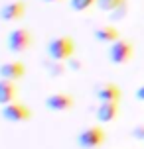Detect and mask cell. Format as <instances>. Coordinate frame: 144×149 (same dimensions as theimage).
<instances>
[{
  "instance_id": "7",
  "label": "cell",
  "mask_w": 144,
  "mask_h": 149,
  "mask_svg": "<svg viewBox=\"0 0 144 149\" xmlns=\"http://www.w3.org/2000/svg\"><path fill=\"white\" fill-rule=\"evenodd\" d=\"M95 96L97 100L103 104V102H119L121 100V86L116 82H99L95 86Z\"/></svg>"
},
{
  "instance_id": "8",
  "label": "cell",
  "mask_w": 144,
  "mask_h": 149,
  "mask_svg": "<svg viewBox=\"0 0 144 149\" xmlns=\"http://www.w3.org/2000/svg\"><path fill=\"white\" fill-rule=\"evenodd\" d=\"M26 16V2L24 0H12L0 8V20L2 22H18Z\"/></svg>"
},
{
  "instance_id": "12",
  "label": "cell",
  "mask_w": 144,
  "mask_h": 149,
  "mask_svg": "<svg viewBox=\"0 0 144 149\" xmlns=\"http://www.w3.org/2000/svg\"><path fill=\"white\" fill-rule=\"evenodd\" d=\"M116 116H119V102H103L97 108V120L103 124L113 122Z\"/></svg>"
},
{
  "instance_id": "15",
  "label": "cell",
  "mask_w": 144,
  "mask_h": 149,
  "mask_svg": "<svg viewBox=\"0 0 144 149\" xmlns=\"http://www.w3.org/2000/svg\"><path fill=\"white\" fill-rule=\"evenodd\" d=\"M95 4H97V0H69V6L73 12H85Z\"/></svg>"
},
{
  "instance_id": "11",
  "label": "cell",
  "mask_w": 144,
  "mask_h": 149,
  "mask_svg": "<svg viewBox=\"0 0 144 149\" xmlns=\"http://www.w3.org/2000/svg\"><path fill=\"white\" fill-rule=\"evenodd\" d=\"M93 37L101 43H114V41L121 39V33L114 26H99L97 30L93 31Z\"/></svg>"
},
{
  "instance_id": "13",
  "label": "cell",
  "mask_w": 144,
  "mask_h": 149,
  "mask_svg": "<svg viewBox=\"0 0 144 149\" xmlns=\"http://www.w3.org/2000/svg\"><path fill=\"white\" fill-rule=\"evenodd\" d=\"M46 67V71H47V74L52 77V79H57V77H63V74L67 73V65H63L61 61H53V59H49L44 65Z\"/></svg>"
},
{
  "instance_id": "10",
  "label": "cell",
  "mask_w": 144,
  "mask_h": 149,
  "mask_svg": "<svg viewBox=\"0 0 144 149\" xmlns=\"http://www.w3.org/2000/svg\"><path fill=\"white\" fill-rule=\"evenodd\" d=\"M16 98H18V86H16V82L0 79V106L12 104V102H16Z\"/></svg>"
},
{
  "instance_id": "3",
  "label": "cell",
  "mask_w": 144,
  "mask_h": 149,
  "mask_svg": "<svg viewBox=\"0 0 144 149\" xmlns=\"http://www.w3.org/2000/svg\"><path fill=\"white\" fill-rule=\"evenodd\" d=\"M32 45H34V36L26 28H16L6 37V47H8V51H12V53H24V51H28Z\"/></svg>"
},
{
  "instance_id": "6",
  "label": "cell",
  "mask_w": 144,
  "mask_h": 149,
  "mask_svg": "<svg viewBox=\"0 0 144 149\" xmlns=\"http://www.w3.org/2000/svg\"><path fill=\"white\" fill-rule=\"evenodd\" d=\"M46 108L52 112H67L75 106V100L69 92H55V94H49L46 98Z\"/></svg>"
},
{
  "instance_id": "4",
  "label": "cell",
  "mask_w": 144,
  "mask_h": 149,
  "mask_svg": "<svg viewBox=\"0 0 144 149\" xmlns=\"http://www.w3.org/2000/svg\"><path fill=\"white\" fill-rule=\"evenodd\" d=\"M107 139V134L101 126H89L77 135V145L81 149H97Z\"/></svg>"
},
{
  "instance_id": "5",
  "label": "cell",
  "mask_w": 144,
  "mask_h": 149,
  "mask_svg": "<svg viewBox=\"0 0 144 149\" xmlns=\"http://www.w3.org/2000/svg\"><path fill=\"white\" fill-rule=\"evenodd\" d=\"M0 114H2V118L6 122H12V124H22V122H26V120H30L34 116L32 110L22 102H12V104L4 106Z\"/></svg>"
},
{
  "instance_id": "2",
  "label": "cell",
  "mask_w": 144,
  "mask_h": 149,
  "mask_svg": "<svg viewBox=\"0 0 144 149\" xmlns=\"http://www.w3.org/2000/svg\"><path fill=\"white\" fill-rule=\"evenodd\" d=\"M134 55V45L130 39H119L114 43L109 45V51H107V57L113 65H126Z\"/></svg>"
},
{
  "instance_id": "19",
  "label": "cell",
  "mask_w": 144,
  "mask_h": 149,
  "mask_svg": "<svg viewBox=\"0 0 144 149\" xmlns=\"http://www.w3.org/2000/svg\"><path fill=\"white\" fill-rule=\"evenodd\" d=\"M134 96H136V100H144V84L136 88V92H134Z\"/></svg>"
},
{
  "instance_id": "1",
  "label": "cell",
  "mask_w": 144,
  "mask_h": 149,
  "mask_svg": "<svg viewBox=\"0 0 144 149\" xmlns=\"http://www.w3.org/2000/svg\"><path fill=\"white\" fill-rule=\"evenodd\" d=\"M73 53H75V39L71 36H57L49 39V43H47V55L53 61L63 63V61L71 59Z\"/></svg>"
},
{
  "instance_id": "9",
  "label": "cell",
  "mask_w": 144,
  "mask_h": 149,
  "mask_svg": "<svg viewBox=\"0 0 144 149\" xmlns=\"http://www.w3.org/2000/svg\"><path fill=\"white\" fill-rule=\"evenodd\" d=\"M24 74H26V67H24L22 61H8L0 65V79H6V81H20Z\"/></svg>"
},
{
  "instance_id": "14",
  "label": "cell",
  "mask_w": 144,
  "mask_h": 149,
  "mask_svg": "<svg viewBox=\"0 0 144 149\" xmlns=\"http://www.w3.org/2000/svg\"><path fill=\"white\" fill-rule=\"evenodd\" d=\"M124 4H128V0H97L99 10L111 12V14H113L114 10H119L121 6H124Z\"/></svg>"
},
{
  "instance_id": "16",
  "label": "cell",
  "mask_w": 144,
  "mask_h": 149,
  "mask_svg": "<svg viewBox=\"0 0 144 149\" xmlns=\"http://www.w3.org/2000/svg\"><path fill=\"white\" fill-rule=\"evenodd\" d=\"M67 69L69 71H81L83 69V63L77 59V57H71V59H67Z\"/></svg>"
},
{
  "instance_id": "18",
  "label": "cell",
  "mask_w": 144,
  "mask_h": 149,
  "mask_svg": "<svg viewBox=\"0 0 144 149\" xmlns=\"http://www.w3.org/2000/svg\"><path fill=\"white\" fill-rule=\"evenodd\" d=\"M132 135H134L136 139H142L144 141V126H136L134 130H132Z\"/></svg>"
},
{
  "instance_id": "20",
  "label": "cell",
  "mask_w": 144,
  "mask_h": 149,
  "mask_svg": "<svg viewBox=\"0 0 144 149\" xmlns=\"http://www.w3.org/2000/svg\"><path fill=\"white\" fill-rule=\"evenodd\" d=\"M44 2H59V0H44Z\"/></svg>"
},
{
  "instance_id": "17",
  "label": "cell",
  "mask_w": 144,
  "mask_h": 149,
  "mask_svg": "<svg viewBox=\"0 0 144 149\" xmlns=\"http://www.w3.org/2000/svg\"><path fill=\"white\" fill-rule=\"evenodd\" d=\"M126 10H128V4H124V6H121L119 10H114L113 14H111V18H113V20H121V18L126 16Z\"/></svg>"
}]
</instances>
